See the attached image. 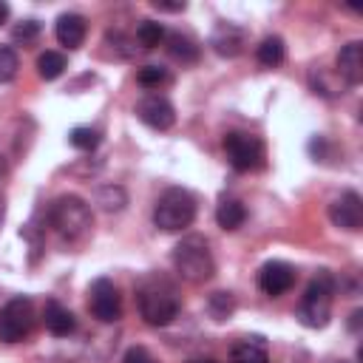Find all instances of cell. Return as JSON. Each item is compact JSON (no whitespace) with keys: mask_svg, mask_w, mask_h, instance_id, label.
Masks as SVG:
<instances>
[{"mask_svg":"<svg viewBox=\"0 0 363 363\" xmlns=\"http://www.w3.org/2000/svg\"><path fill=\"white\" fill-rule=\"evenodd\" d=\"M136 303L147 326H167L179 315V292L159 272L145 275L136 284Z\"/></svg>","mask_w":363,"mask_h":363,"instance_id":"1","label":"cell"},{"mask_svg":"<svg viewBox=\"0 0 363 363\" xmlns=\"http://www.w3.org/2000/svg\"><path fill=\"white\" fill-rule=\"evenodd\" d=\"M332 298H335V278L329 269H320L309 281V286H306V292L295 309V318L306 329H323L332 318Z\"/></svg>","mask_w":363,"mask_h":363,"instance_id":"2","label":"cell"},{"mask_svg":"<svg viewBox=\"0 0 363 363\" xmlns=\"http://www.w3.org/2000/svg\"><path fill=\"white\" fill-rule=\"evenodd\" d=\"M173 267L187 284H204L216 272L210 244L201 235H187L173 247Z\"/></svg>","mask_w":363,"mask_h":363,"instance_id":"3","label":"cell"},{"mask_svg":"<svg viewBox=\"0 0 363 363\" xmlns=\"http://www.w3.org/2000/svg\"><path fill=\"white\" fill-rule=\"evenodd\" d=\"M48 221L51 227L65 238V241H79L91 233V224H94V216H91V207L85 199L68 193V196H60L51 207H48Z\"/></svg>","mask_w":363,"mask_h":363,"instance_id":"4","label":"cell"},{"mask_svg":"<svg viewBox=\"0 0 363 363\" xmlns=\"http://www.w3.org/2000/svg\"><path fill=\"white\" fill-rule=\"evenodd\" d=\"M193 218H196V199L184 187H167L153 207V224L164 233H179L190 227Z\"/></svg>","mask_w":363,"mask_h":363,"instance_id":"5","label":"cell"},{"mask_svg":"<svg viewBox=\"0 0 363 363\" xmlns=\"http://www.w3.org/2000/svg\"><path fill=\"white\" fill-rule=\"evenodd\" d=\"M31 326H34V303H31V298L17 295L0 309V340L3 343H20L23 337H28Z\"/></svg>","mask_w":363,"mask_h":363,"instance_id":"6","label":"cell"},{"mask_svg":"<svg viewBox=\"0 0 363 363\" xmlns=\"http://www.w3.org/2000/svg\"><path fill=\"white\" fill-rule=\"evenodd\" d=\"M224 153L238 173L258 170L264 164V142L244 130H230L224 136Z\"/></svg>","mask_w":363,"mask_h":363,"instance_id":"7","label":"cell"},{"mask_svg":"<svg viewBox=\"0 0 363 363\" xmlns=\"http://www.w3.org/2000/svg\"><path fill=\"white\" fill-rule=\"evenodd\" d=\"M88 309L102 323H116L122 318V295L111 278H96L88 286Z\"/></svg>","mask_w":363,"mask_h":363,"instance_id":"8","label":"cell"},{"mask_svg":"<svg viewBox=\"0 0 363 363\" xmlns=\"http://www.w3.org/2000/svg\"><path fill=\"white\" fill-rule=\"evenodd\" d=\"M329 221L337 230L357 233L363 227V199L354 190H343L332 204H329Z\"/></svg>","mask_w":363,"mask_h":363,"instance_id":"9","label":"cell"},{"mask_svg":"<svg viewBox=\"0 0 363 363\" xmlns=\"http://www.w3.org/2000/svg\"><path fill=\"white\" fill-rule=\"evenodd\" d=\"M136 116L153 130H167L176 122V108L170 105V99H164L159 94H150V96L136 102Z\"/></svg>","mask_w":363,"mask_h":363,"instance_id":"10","label":"cell"},{"mask_svg":"<svg viewBox=\"0 0 363 363\" xmlns=\"http://www.w3.org/2000/svg\"><path fill=\"white\" fill-rule=\"evenodd\" d=\"M295 286V269L286 261H267L258 269V289L269 298H278Z\"/></svg>","mask_w":363,"mask_h":363,"instance_id":"11","label":"cell"},{"mask_svg":"<svg viewBox=\"0 0 363 363\" xmlns=\"http://www.w3.org/2000/svg\"><path fill=\"white\" fill-rule=\"evenodd\" d=\"M244 43H247V31L241 26H235V23H218L213 28V34H210L213 51L218 57H227V60L238 57L244 51Z\"/></svg>","mask_w":363,"mask_h":363,"instance_id":"12","label":"cell"},{"mask_svg":"<svg viewBox=\"0 0 363 363\" xmlns=\"http://www.w3.org/2000/svg\"><path fill=\"white\" fill-rule=\"evenodd\" d=\"M335 65H337V74L343 77L346 85H360V79H363V43H357V40L346 43L337 51Z\"/></svg>","mask_w":363,"mask_h":363,"instance_id":"13","label":"cell"},{"mask_svg":"<svg viewBox=\"0 0 363 363\" xmlns=\"http://www.w3.org/2000/svg\"><path fill=\"white\" fill-rule=\"evenodd\" d=\"M43 323L54 337H68L77 329V318L71 315V309H65L60 301H45L43 306Z\"/></svg>","mask_w":363,"mask_h":363,"instance_id":"14","label":"cell"},{"mask_svg":"<svg viewBox=\"0 0 363 363\" xmlns=\"http://www.w3.org/2000/svg\"><path fill=\"white\" fill-rule=\"evenodd\" d=\"M85 31H88V26H85V17H82V14L68 11V14H60V17H57L54 34H57L60 45H65V48H79L82 40H85Z\"/></svg>","mask_w":363,"mask_h":363,"instance_id":"15","label":"cell"},{"mask_svg":"<svg viewBox=\"0 0 363 363\" xmlns=\"http://www.w3.org/2000/svg\"><path fill=\"white\" fill-rule=\"evenodd\" d=\"M247 221V207L238 201V199H221L218 207H216V224L227 233L238 230L241 224Z\"/></svg>","mask_w":363,"mask_h":363,"instance_id":"16","label":"cell"},{"mask_svg":"<svg viewBox=\"0 0 363 363\" xmlns=\"http://www.w3.org/2000/svg\"><path fill=\"white\" fill-rule=\"evenodd\" d=\"M230 363H269L264 340L261 337H247V340L235 343L233 352H230Z\"/></svg>","mask_w":363,"mask_h":363,"instance_id":"17","label":"cell"},{"mask_svg":"<svg viewBox=\"0 0 363 363\" xmlns=\"http://www.w3.org/2000/svg\"><path fill=\"white\" fill-rule=\"evenodd\" d=\"M255 57H258V62H261L264 68H278V65L284 62V57H286V45H284V40H281L278 34H269V37H264L261 45L255 48Z\"/></svg>","mask_w":363,"mask_h":363,"instance_id":"18","label":"cell"},{"mask_svg":"<svg viewBox=\"0 0 363 363\" xmlns=\"http://www.w3.org/2000/svg\"><path fill=\"white\" fill-rule=\"evenodd\" d=\"M167 51H170V57H176V60H182V62H196V60H199V45H196V40L187 37V34H179V31L167 34Z\"/></svg>","mask_w":363,"mask_h":363,"instance_id":"19","label":"cell"},{"mask_svg":"<svg viewBox=\"0 0 363 363\" xmlns=\"http://www.w3.org/2000/svg\"><path fill=\"white\" fill-rule=\"evenodd\" d=\"M65 68H68V60H65V54H60V51H43V54L37 57V74H40L45 82L62 77Z\"/></svg>","mask_w":363,"mask_h":363,"instance_id":"20","label":"cell"},{"mask_svg":"<svg viewBox=\"0 0 363 363\" xmlns=\"http://www.w3.org/2000/svg\"><path fill=\"white\" fill-rule=\"evenodd\" d=\"M207 312H210L213 320H227V318L235 312V298H233V292H224V289L213 292V295L207 298Z\"/></svg>","mask_w":363,"mask_h":363,"instance_id":"21","label":"cell"},{"mask_svg":"<svg viewBox=\"0 0 363 363\" xmlns=\"http://www.w3.org/2000/svg\"><path fill=\"white\" fill-rule=\"evenodd\" d=\"M164 37H167L164 34V26L156 23V20H142L136 26V40H139L142 48H156V45H162Z\"/></svg>","mask_w":363,"mask_h":363,"instance_id":"22","label":"cell"},{"mask_svg":"<svg viewBox=\"0 0 363 363\" xmlns=\"http://www.w3.org/2000/svg\"><path fill=\"white\" fill-rule=\"evenodd\" d=\"M99 139H102L99 130H96V128H88V125H77V128H71V133H68V145L77 147V150H96Z\"/></svg>","mask_w":363,"mask_h":363,"instance_id":"23","label":"cell"},{"mask_svg":"<svg viewBox=\"0 0 363 363\" xmlns=\"http://www.w3.org/2000/svg\"><path fill=\"white\" fill-rule=\"evenodd\" d=\"M125 201H128V196H125V190L116 187V184H108V187H99V190H96V204H102V210H108V213L122 210Z\"/></svg>","mask_w":363,"mask_h":363,"instance_id":"24","label":"cell"},{"mask_svg":"<svg viewBox=\"0 0 363 363\" xmlns=\"http://www.w3.org/2000/svg\"><path fill=\"white\" fill-rule=\"evenodd\" d=\"M20 68V57L11 45H0V82H11L17 77Z\"/></svg>","mask_w":363,"mask_h":363,"instance_id":"25","label":"cell"},{"mask_svg":"<svg viewBox=\"0 0 363 363\" xmlns=\"http://www.w3.org/2000/svg\"><path fill=\"white\" fill-rule=\"evenodd\" d=\"M40 31H43V26L37 20H23V23H17L11 28V40L14 43H23V45H31L40 37Z\"/></svg>","mask_w":363,"mask_h":363,"instance_id":"26","label":"cell"},{"mask_svg":"<svg viewBox=\"0 0 363 363\" xmlns=\"http://www.w3.org/2000/svg\"><path fill=\"white\" fill-rule=\"evenodd\" d=\"M136 82L142 88H159L162 82H167V71L162 65H145L136 71Z\"/></svg>","mask_w":363,"mask_h":363,"instance_id":"27","label":"cell"},{"mask_svg":"<svg viewBox=\"0 0 363 363\" xmlns=\"http://www.w3.org/2000/svg\"><path fill=\"white\" fill-rule=\"evenodd\" d=\"M122 363H156V360H153V354H150L145 346H130V349L125 352Z\"/></svg>","mask_w":363,"mask_h":363,"instance_id":"28","label":"cell"},{"mask_svg":"<svg viewBox=\"0 0 363 363\" xmlns=\"http://www.w3.org/2000/svg\"><path fill=\"white\" fill-rule=\"evenodd\" d=\"M156 11H184L187 9V3H164V0H153L150 3Z\"/></svg>","mask_w":363,"mask_h":363,"instance_id":"29","label":"cell"},{"mask_svg":"<svg viewBox=\"0 0 363 363\" xmlns=\"http://www.w3.org/2000/svg\"><path fill=\"white\" fill-rule=\"evenodd\" d=\"M360 318H363V312H360V309H354V312H352V320H349V329H352V332H357Z\"/></svg>","mask_w":363,"mask_h":363,"instance_id":"30","label":"cell"},{"mask_svg":"<svg viewBox=\"0 0 363 363\" xmlns=\"http://www.w3.org/2000/svg\"><path fill=\"white\" fill-rule=\"evenodd\" d=\"M9 11H11V9H9V3H3V0H0V26L9 20Z\"/></svg>","mask_w":363,"mask_h":363,"instance_id":"31","label":"cell"},{"mask_svg":"<svg viewBox=\"0 0 363 363\" xmlns=\"http://www.w3.org/2000/svg\"><path fill=\"white\" fill-rule=\"evenodd\" d=\"M3 216H6V204H3V196H0V221H3Z\"/></svg>","mask_w":363,"mask_h":363,"instance_id":"32","label":"cell"},{"mask_svg":"<svg viewBox=\"0 0 363 363\" xmlns=\"http://www.w3.org/2000/svg\"><path fill=\"white\" fill-rule=\"evenodd\" d=\"M190 363H216V360H190Z\"/></svg>","mask_w":363,"mask_h":363,"instance_id":"33","label":"cell"},{"mask_svg":"<svg viewBox=\"0 0 363 363\" xmlns=\"http://www.w3.org/2000/svg\"><path fill=\"white\" fill-rule=\"evenodd\" d=\"M332 363H346V360H332Z\"/></svg>","mask_w":363,"mask_h":363,"instance_id":"34","label":"cell"}]
</instances>
